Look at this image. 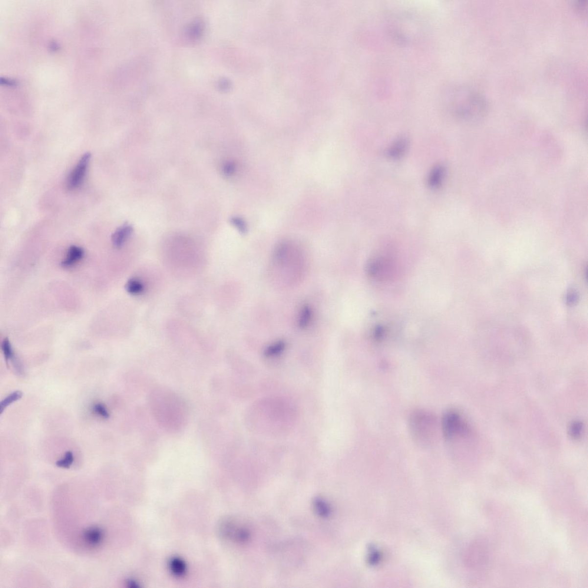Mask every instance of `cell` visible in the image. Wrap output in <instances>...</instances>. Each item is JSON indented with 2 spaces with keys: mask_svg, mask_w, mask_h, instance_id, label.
I'll return each mask as SVG.
<instances>
[{
  "mask_svg": "<svg viewBox=\"0 0 588 588\" xmlns=\"http://www.w3.org/2000/svg\"><path fill=\"white\" fill-rule=\"evenodd\" d=\"M408 146V141L404 137L400 138L391 145L387 151L389 158H398L405 153Z\"/></svg>",
  "mask_w": 588,
  "mask_h": 588,
  "instance_id": "14",
  "label": "cell"
},
{
  "mask_svg": "<svg viewBox=\"0 0 588 588\" xmlns=\"http://www.w3.org/2000/svg\"><path fill=\"white\" fill-rule=\"evenodd\" d=\"M488 549L485 543L477 541L472 545L470 555L468 554V563L474 569L481 567L486 563L488 558Z\"/></svg>",
  "mask_w": 588,
  "mask_h": 588,
  "instance_id": "8",
  "label": "cell"
},
{
  "mask_svg": "<svg viewBox=\"0 0 588 588\" xmlns=\"http://www.w3.org/2000/svg\"><path fill=\"white\" fill-rule=\"evenodd\" d=\"M150 406L154 417L166 430L177 431L184 426L187 417L186 405L174 392L167 389H156L151 395Z\"/></svg>",
  "mask_w": 588,
  "mask_h": 588,
  "instance_id": "2",
  "label": "cell"
},
{
  "mask_svg": "<svg viewBox=\"0 0 588 588\" xmlns=\"http://www.w3.org/2000/svg\"><path fill=\"white\" fill-rule=\"evenodd\" d=\"M231 223L235 226L240 232L245 233L247 230V227L245 223L242 220L239 218H233Z\"/></svg>",
  "mask_w": 588,
  "mask_h": 588,
  "instance_id": "25",
  "label": "cell"
},
{
  "mask_svg": "<svg viewBox=\"0 0 588 588\" xmlns=\"http://www.w3.org/2000/svg\"><path fill=\"white\" fill-rule=\"evenodd\" d=\"M105 533L103 529L98 526H91L86 529L82 534L84 543L88 547L96 548L100 546L104 540Z\"/></svg>",
  "mask_w": 588,
  "mask_h": 588,
  "instance_id": "9",
  "label": "cell"
},
{
  "mask_svg": "<svg viewBox=\"0 0 588 588\" xmlns=\"http://www.w3.org/2000/svg\"><path fill=\"white\" fill-rule=\"evenodd\" d=\"M286 347V343L282 341H277L271 345L266 349L264 354L267 357H273L281 353Z\"/></svg>",
  "mask_w": 588,
  "mask_h": 588,
  "instance_id": "19",
  "label": "cell"
},
{
  "mask_svg": "<svg viewBox=\"0 0 588 588\" xmlns=\"http://www.w3.org/2000/svg\"><path fill=\"white\" fill-rule=\"evenodd\" d=\"M85 252L82 248L72 246L69 248L66 258L62 261L61 265L65 268H68L77 264L83 259Z\"/></svg>",
  "mask_w": 588,
  "mask_h": 588,
  "instance_id": "11",
  "label": "cell"
},
{
  "mask_svg": "<svg viewBox=\"0 0 588 588\" xmlns=\"http://www.w3.org/2000/svg\"><path fill=\"white\" fill-rule=\"evenodd\" d=\"M236 166L232 162H228L224 164L223 168V173L226 176H230L234 173Z\"/></svg>",
  "mask_w": 588,
  "mask_h": 588,
  "instance_id": "26",
  "label": "cell"
},
{
  "mask_svg": "<svg viewBox=\"0 0 588 588\" xmlns=\"http://www.w3.org/2000/svg\"><path fill=\"white\" fill-rule=\"evenodd\" d=\"M133 227L130 225L125 224L115 231L112 237V242L115 248H121L124 245L133 232Z\"/></svg>",
  "mask_w": 588,
  "mask_h": 588,
  "instance_id": "10",
  "label": "cell"
},
{
  "mask_svg": "<svg viewBox=\"0 0 588 588\" xmlns=\"http://www.w3.org/2000/svg\"><path fill=\"white\" fill-rule=\"evenodd\" d=\"M220 533L226 539L233 543H247L250 538V531L245 525L240 521L228 519L221 523Z\"/></svg>",
  "mask_w": 588,
  "mask_h": 588,
  "instance_id": "6",
  "label": "cell"
},
{
  "mask_svg": "<svg viewBox=\"0 0 588 588\" xmlns=\"http://www.w3.org/2000/svg\"><path fill=\"white\" fill-rule=\"evenodd\" d=\"M578 300H579V295L576 291L571 290L567 293L566 302L568 305H574L577 302Z\"/></svg>",
  "mask_w": 588,
  "mask_h": 588,
  "instance_id": "24",
  "label": "cell"
},
{
  "mask_svg": "<svg viewBox=\"0 0 588 588\" xmlns=\"http://www.w3.org/2000/svg\"><path fill=\"white\" fill-rule=\"evenodd\" d=\"M125 289L129 294L136 295L143 293L144 286L140 280L136 278H132L127 282Z\"/></svg>",
  "mask_w": 588,
  "mask_h": 588,
  "instance_id": "16",
  "label": "cell"
},
{
  "mask_svg": "<svg viewBox=\"0 0 588 588\" xmlns=\"http://www.w3.org/2000/svg\"><path fill=\"white\" fill-rule=\"evenodd\" d=\"M1 348L6 361L8 362L9 360L14 361L15 360L14 353H13L11 343L8 339H5L3 340Z\"/></svg>",
  "mask_w": 588,
  "mask_h": 588,
  "instance_id": "21",
  "label": "cell"
},
{
  "mask_svg": "<svg viewBox=\"0 0 588 588\" xmlns=\"http://www.w3.org/2000/svg\"><path fill=\"white\" fill-rule=\"evenodd\" d=\"M448 107L458 116L477 120L485 113L484 101L477 94L464 90L451 91L448 95Z\"/></svg>",
  "mask_w": 588,
  "mask_h": 588,
  "instance_id": "3",
  "label": "cell"
},
{
  "mask_svg": "<svg viewBox=\"0 0 588 588\" xmlns=\"http://www.w3.org/2000/svg\"><path fill=\"white\" fill-rule=\"evenodd\" d=\"M90 158V153L85 154L69 174L66 181L68 189L75 190L81 186L87 173Z\"/></svg>",
  "mask_w": 588,
  "mask_h": 588,
  "instance_id": "7",
  "label": "cell"
},
{
  "mask_svg": "<svg viewBox=\"0 0 588 588\" xmlns=\"http://www.w3.org/2000/svg\"><path fill=\"white\" fill-rule=\"evenodd\" d=\"M576 9L579 10L581 15L586 14L587 12V1L580 0L578 1L576 5Z\"/></svg>",
  "mask_w": 588,
  "mask_h": 588,
  "instance_id": "27",
  "label": "cell"
},
{
  "mask_svg": "<svg viewBox=\"0 0 588 588\" xmlns=\"http://www.w3.org/2000/svg\"><path fill=\"white\" fill-rule=\"evenodd\" d=\"M445 168L442 165L435 166L430 171L428 177L429 186L436 189L441 186L445 177Z\"/></svg>",
  "mask_w": 588,
  "mask_h": 588,
  "instance_id": "13",
  "label": "cell"
},
{
  "mask_svg": "<svg viewBox=\"0 0 588 588\" xmlns=\"http://www.w3.org/2000/svg\"><path fill=\"white\" fill-rule=\"evenodd\" d=\"M22 396L23 393L21 391H17L13 392L11 394H10L7 397L3 400L1 402V404H0V413H1V414H2L3 411H4V409L9 405H11L13 402L18 401V400L22 398Z\"/></svg>",
  "mask_w": 588,
  "mask_h": 588,
  "instance_id": "20",
  "label": "cell"
},
{
  "mask_svg": "<svg viewBox=\"0 0 588 588\" xmlns=\"http://www.w3.org/2000/svg\"><path fill=\"white\" fill-rule=\"evenodd\" d=\"M584 426L582 422L575 421L571 422L568 429V432L571 438L579 439L583 435Z\"/></svg>",
  "mask_w": 588,
  "mask_h": 588,
  "instance_id": "18",
  "label": "cell"
},
{
  "mask_svg": "<svg viewBox=\"0 0 588 588\" xmlns=\"http://www.w3.org/2000/svg\"><path fill=\"white\" fill-rule=\"evenodd\" d=\"M409 427L412 438L421 445L431 443L436 429V419L433 415L426 411L414 412L409 419Z\"/></svg>",
  "mask_w": 588,
  "mask_h": 588,
  "instance_id": "4",
  "label": "cell"
},
{
  "mask_svg": "<svg viewBox=\"0 0 588 588\" xmlns=\"http://www.w3.org/2000/svg\"><path fill=\"white\" fill-rule=\"evenodd\" d=\"M170 569L174 575L181 576L186 573V566L184 561L178 558H173L170 561Z\"/></svg>",
  "mask_w": 588,
  "mask_h": 588,
  "instance_id": "15",
  "label": "cell"
},
{
  "mask_svg": "<svg viewBox=\"0 0 588 588\" xmlns=\"http://www.w3.org/2000/svg\"><path fill=\"white\" fill-rule=\"evenodd\" d=\"M312 310L309 306H304L300 312L298 320V326L300 328L305 329L310 325L312 319Z\"/></svg>",
  "mask_w": 588,
  "mask_h": 588,
  "instance_id": "17",
  "label": "cell"
},
{
  "mask_svg": "<svg viewBox=\"0 0 588 588\" xmlns=\"http://www.w3.org/2000/svg\"><path fill=\"white\" fill-rule=\"evenodd\" d=\"M442 430L446 440L452 441L468 433V425L460 412L449 410L442 418Z\"/></svg>",
  "mask_w": 588,
  "mask_h": 588,
  "instance_id": "5",
  "label": "cell"
},
{
  "mask_svg": "<svg viewBox=\"0 0 588 588\" xmlns=\"http://www.w3.org/2000/svg\"><path fill=\"white\" fill-rule=\"evenodd\" d=\"M92 411L95 414L100 416V417L105 419H108L110 417V415L107 410L105 406L102 404H96L92 407Z\"/></svg>",
  "mask_w": 588,
  "mask_h": 588,
  "instance_id": "23",
  "label": "cell"
},
{
  "mask_svg": "<svg viewBox=\"0 0 588 588\" xmlns=\"http://www.w3.org/2000/svg\"><path fill=\"white\" fill-rule=\"evenodd\" d=\"M74 460V457L72 452L70 451H68L66 452L64 458L56 462V465L59 468L68 469L70 468L72 463H73Z\"/></svg>",
  "mask_w": 588,
  "mask_h": 588,
  "instance_id": "22",
  "label": "cell"
},
{
  "mask_svg": "<svg viewBox=\"0 0 588 588\" xmlns=\"http://www.w3.org/2000/svg\"><path fill=\"white\" fill-rule=\"evenodd\" d=\"M249 417L254 430L263 434H282L294 425L296 411L295 406L286 400L267 398L257 402Z\"/></svg>",
  "mask_w": 588,
  "mask_h": 588,
  "instance_id": "1",
  "label": "cell"
},
{
  "mask_svg": "<svg viewBox=\"0 0 588 588\" xmlns=\"http://www.w3.org/2000/svg\"><path fill=\"white\" fill-rule=\"evenodd\" d=\"M313 508L316 514L323 519L329 518L332 513L331 505L322 498L317 497L314 499Z\"/></svg>",
  "mask_w": 588,
  "mask_h": 588,
  "instance_id": "12",
  "label": "cell"
}]
</instances>
